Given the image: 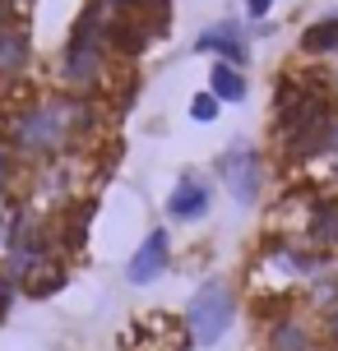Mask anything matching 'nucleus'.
<instances>
[{
	"label": "nucleus",
	"instance_id": "1",
	"mask_svg": "<svg viewBox=\"0 0 338 351\" xmlns=\"http://www.w3.org/2000/svg\"><path fill=\"white\" fill-rule=\"evenodd\" d=\"M93 125V106L74 93H56V97H37V102L19 106L10 116V148L23 153V158H52L60 153L70 134L89 130Z\"/></svg>",
	"mask_w": 338,
	"mask_h": 351
},
{
	"label": "nucleus",
	"instance_id": "2",
	"mask_svg": "<svg viewBox=\"0 0 338 351\" xmlns=\"http://www.w3.org/2000/svg\"><path fill=\"white\" fill-rule=\"evenodd\" d=\"M232 319H236V291L214 278V282H204L190 296V305H185V333L195 337L199 347H218L227 337Z\"/></svg>",
	"mask_w": 338,
	"mask_h": 351
},
{
	"label": "nucleus",
	"instance_id": "3",
	"mask_svg": "<svg viewBox=\"0 0 338 351\" xmlns=\"http://www.w3.org/2000/svg\"><path fill=\"white\" fill-rule=\"evenodd\" d=\"M218 180L232 190L236 204H255V199H260V185H264L260 153H255L246 139H232V148L218 158Z\"/></svg>",
	"mask_w": 338,
	"mask_h": 351
},
{
	"label": "nucleus",
	"instance_id": "4",
	"mask_svg": "<svg viewBox=\"0 0 338 351\" xmlns=\"http://www.w3.org/2000/svg\"><path fill=\"white\" fill-rule=\"evenodd\" d=\"M167 263H172V241H167V231H148L144 236V245L135 250V259L125 268V278L135 282V287H148V282H158L167 273Z\"/></svg>",
	"mask_w": 338,
	"mask_h": 351
},
{
	"label": "nucleus",
	"instance_id": "5",
	"mask_svg": "<svg viewBox=\"0 0 338 351\" xmlns=\"http://www.w3.org/2000/svg\"><path fill=\"white\" fill-rule=\"evenodd\" d=\"M33 60V37L19 19H0V79H14Z\"/></svg>",
	"mask_w": 338,
	"mask_h": 351
},
{
	"label": "nucleus",
	"instance_id": "6",
	"mask_svg": "<svg viewBox=\"0 0 338 351\" xmlns=\"http://www.w3.org/2000/svg\"><path fill=\"white\" fill-rule=\"evenodd\" d=\"M264 351H315V333L302 315H278L264 328Z\"/></svg>",
	"mask_w": 338,
	"mask_h": 351
},
{
	"label": "nucleus",
	"instance_id": "7",
	"mask_svg": "<svg viewBox=\"0 0 338 351\" xmlns=\"http://www.w3.org/2000/svg\"><path fill=\"white\" fill-rule=\"evenodd\" d=\"M306 241L315 250H338V199H315L302 217Z\"/></svg>",
	"mask_w": 338,
	"mask_h": 351
},
{
	"label": "nucleus",
	"instance_id": "8",
	"mask_svg": "<svg viewBox=\"0 0 338 351\" xmlns=\"http://www.w3.org/2000/svg\"><path fill=\"white\" fill-rule=\"evenodd\" d=\"M209 213V185L195 180V176H181V185L172 190L167 199V217H177V222H195Z\"/></svg>",
	"mask_w": 338,
	"mask_h": 351
},
{
	"label": "nucleus",
	"instance_id": "9",
	"mask_svg": "<svg viewBox=\"0 0 338 351\" xmlns=\"http://www.w3.org/2000/svg\"><path fill=\"white\" fill-rule=\"evenodd\" d=\"M199 51H218V60L223 65H246V42H241V28L236 23H218V28H209V33L195 42Z\"/></svg>",
	"mask_w": 338,
	"mask_h": 351
},
{
	"label": "nucleus",
	"instance_id": "10",
	"mask_svg": "<svg viewBox=\"0 0 338 351\" xmlns=\"http://www.w3.org/2000/svg\"><path fill=\"white\" fill-rule=\"evenodd\" d=\"M209 93H214L218 102H241L246 97V74L236 70V65H223L218 60L214 74H209Z\"/></svg>",
	"mask_w": 338,
	"mask_h": 351
},
{
	"label": "nucleus",
	"instance_id": "11",
	"mask_svg": "<svg viewBox=\"0 0 338 351\" xmlns=\"http://www.w3.org/2000/svg\"><path fill=\"white\" fill-rule=\"evenodd\" d=\"M302 47L311 56H338V14L334 19H320V23H311L302 33Z\"/></svg>",
	"mask_w": 338,
	"mask_h": 351
},
{
	"label": "nucleus",
	"instance_id": "12",
	"mask_svg": "<svg viewBox=\"0 0 338 351\" xmlns=\"http://www.w3.org/2000/svg\"><path fill=\"white\" fill-rule=\"evenodd\" d=\"M65 278H70L65 263H52V268H42L37 278L23 282V291H28V296H52V291H60V282H65Z\"/></svg>",
	"mask_w": 338,
	"mask_h": 351
},
{
	"label": "nucleus",
	"instance_id": "13",
	"mask_svg": "<svg viewBox=\"0 0 338 351\" xmlns=\"http://www.w3.org/2000/svg\"><path fill=\"white\" fill-rule=\"evenodd\" d=\"M218 106H223V102H218L214 93H199L195 102H190V116H195V121L204 125V121H214V116H218Z\"/></svg>",
	"mask_w": 338,
	"mask_h": 351
},
{
	"label": "nucleus",
	"instance_id": "14",
	"mask_svg": "<svg viewBox=\"0 0 338 351\" xmlns=\"http://www.w3.org/2000/svg\"><path fill=\"white\" fill-rule=\"evenodd\" d=\"M324 342H329V351H338V305L324 315Z\"/></svg>",
	"mask_w": 338,
	"mask_h": 351
},
{
	"label": "nucleus",
	"instance_id": "15",
	"mask_svg": "<svg viewBox=\"0 0 338 351\" xmlns=\"http://www.w3.org/2000/svg\"><path fill=\"white\" fill-rule=\"evenodd\" d=\"M10 300H14V282H10L5 273H0V319L10 315Z\"/></svg>",
	"mask_w": 338,
	"mask_h": 351
},
{
	"label": "nucleus",
	"instance_id": "16",
	"mask_svg": "<svg viewBox=\"0 0 338 351\" xmlns=\"http://www.w3.org/2000/svg\"><path fill=\"white\" fill-rule=\"evenodd\" d=\"M269 5H273V0H246V14H250V19H264Z\"/></svg>",
	"mask_w": 338,
	"mask_h": 351
},
{
	"label": "nucleus",
	"instance_id": "17",
	"mask_svg": "<svg viewBox=\"0 0 338 351\" xmlns=\"http://www.w3.org/2000/svg\"><path fill=\"white\" fill-rule=\"evenodd\" d=\"M5 176H10V148H5V139H0V190H5Z\"/></svg>",
	"mask_w": 338,
	"mask_h": 351
},
{
	"label": "nucleus",
	"instance_id": "18",
	"mask_svg": "<svg viewBox=\"0 0 338 351\" xmlns=\"http://www.w3.org/2000/svg\"><path fill=\"white\" fill-rule=\"evenodd\" d=\"M324 153H329V162H334V176H338V125H334V134H329V148H324Z\"/></svg>",
	"mask_w": 338,
	"mask_h": 351
}]
</instances>
